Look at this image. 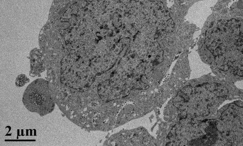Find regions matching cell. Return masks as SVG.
<instances>
[{"label":"cell","instance_id":"1","mask_svg":"<svg viewBox=\"0 0 243 146\" xmlns=\"http://www.w3.org/2000/svg\"><path fill=\"white\" fill-rule=\"evenodd\" d=\"M22 101L29 111L37 113L41 116L53 111L56 103L50 84L42 78L36 79L27 86Z\"/></svg>","mask_w":243,"mask_h":146},{"label":"cell","instance_id":"2","mask_svg":"<svg viewBox=\"0 0 243 146\" xmlns=\"http://www.w3.org/2000/svg\"><path fill=\"white\" fill-rule=\"evenodd\" d=\"M28 79L24 74H20L18 76L16 79V85L18 87H22L28 82Z\"/></svg>","mask_w":243,"mask_h":146}]
</instances>
